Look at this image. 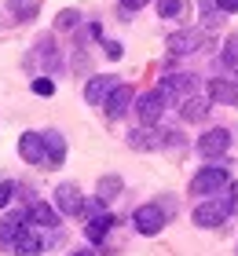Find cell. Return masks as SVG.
<instances>
[{"mask_svg": "<svg viewBox=\"0 0 238 256\" xmlns=\"http://www.w3.org/2000/svg\"><path fill=\"white\" fill-rule=\"evenodd\" d=\"M55 205H59V212H66V216H77L81 208H85V202H81V190L74 187V183H63V187L55 190Z\"/></svg>", "mask_w": 238, "mask_h": 256, "instance_id": "cell-9", "label": "cell"}, {"mask_svg": "<svg viewBox=\"0 0 238 256\" xmlns=\"http://www.w3.org/2000/svg\"><path fill=\"white\" fill-rule=\"evenodd\" d=\"M132 224L139 234H158V230L165 227V212H161V205H139L136 212H132Z\"/></svg>", "mask_w": 238, "mask_h": 256, "instance_id": "cell-4", "label": "cell"}, {"mask_svg": "<svg viewBox=\"0 0 238 256\" xmlns=\"http://www.w3.org/2000/svg\"><path fill=\"white\" fill-rule=\"evenodd\" d=\"M19 154H22V161H30V165H44V136L26 132L19 139Z\"/></svg>", "mask_w": 238, "mask_h": 256, "instance_id": "cell-7", "label": "cell"}, {"mask_svg": "<svg viewBox=\"0 0 238 256\" xmlns=\"http://www.w3.org/2000/svg\"><path fill=\"white\" fill-rule=\"evenodd\" d=\"M220 8H223V11H231V15H234V11H238V0H220Z\"/></svg>", "mask_w": 238, "mask_h": 256, "instance_id": "cell-29", "label": "cell"}, {"mask_svg": "<svg viewBox=\"0 0 238 256\" xmlns=\"http://www.w3.org/2000/svg\"><path fill=\"white\" fill-rule=\"evenodd\" d=\"M74 22H77V11H63V15L55 18V26H59V30H70Z\"/></svg>", "mask_w": 238, "mask_h": 256, "instance_id": "cell-24", "label": "cell"}, {"mask_svg": "<svg viewBox=\"0 0 238 256\" xmlns=\"http://www.w3.org/2000/svg\"><path fill=\"white\" fill-rule=\"evenodd\" d=\"M110 88H114V80H110V77H92V80H88V88H85V99L92 102V106H99Z\"/></svg>", "mask_w": 238, "mask_h": 256, "instance_id": "cell-12", "label": "cell"}, {"mask_svg": "<svg viewBox=\"0 0 238 256\" xmlns=\"http://www.w3.org/2000/svg\"><path fill=\"white\" fill-rule=\"evenodd\" d=\"M132 99H136V92H132V84H114L110 92H106V118L110 121H117V118H125L128 114V106H132Z\"/></svg>", "mask_w": 238, "mask_h": 256, "instance_id": "cell-2", "label": "cell"}, {"mask_svg": "<svg viewBox=\"0 0 238 256\" xmlns=\"http://www.w3.org/2000/svg\"><path fill=\"white\" fill-rule=\"evenodd\" d=\"M74 256H92V252H74Z\"/></svg>", "mask_w": 238, "mask_h": 256, "instance_id": "cell-30", "label": "cell"}, {"mask_svg": "<svg viewBox=\"0 0 238 256\" xmlns=\"http://www.w3.org/2000/svg\"><path fill=\"white\" fill-rule=\"evenodd\" d=\"M8 4H11V11H15V15H19L22 22L37 15V0H8Z\"/></svg>", "mask_w": 238, "mask_h": 256, "instance_id": "cell-21", "label": "cell"}, {"mask_svg": "<svg viewBox=\"0 0 238 256\" xmlns=\"http://www.w3.org/2000/svg\"><path fill=\"white\" fill-rule=\"evenodd\" d=\"M169 136L172 132H154V128L147 124V128H139V132L128 136V146L132 150H161L165 143H169Z\"/></svg>", "mask_w": 238, "mask_h": 256, "instance_id": "cell-6", "label": "cell"}, {"mask_svg": "<svg viewBox=\"0 0 238 256\" xmlns=\"http://www.w3.org/2000/svg\"><path fill=\"white\" fill-rule=\"evenodd\" d=\"M220 62L227 66V70H238V37H231L227 44H223V52H220Z\"/></svg>", "mask_w": 238, "mask_h": 256, "instance_id": "cell-20", "label": "cell"}, {"mask_svg": "<svg viewBox=\"0 0 238 256\" xmlns=\"http://www.w3.org/2000/svg\"><path fill=\"white\" fill-rule=\"evenodd\" d=\"M106 55H110V59H121V44L110 40V44H106Z\"/></svg>", "mask_w": 238, "mask_h": 256, "instance_id": "cell-28", "label": "cell"}, {"mask_svg": "<svg viewBox=\"0 0 238 256\" xmlns=\"http://www.w3.org/2000/svg\"><path fill=\"white\" fill-rule=\"evenodd\" d=\"M209 96L216 102H234V106H238V84H234V80H212Z\"/></svg>", "mask_w": 238, "mask_h": 256, "instance_id": "cell-14", "label": "cell"}, {"mask_svg": "<svg viewBox=\"0 0 238 256\" xmlns=\"http://www.w3.org/2000/svg\"><path fill=\"white\" fill-rule=\"evenodd\" d=\"M223 205H227V212H238V183H231V198Z\"/></svg>", "mask_w": 238, "mask_h": 256, "instance_id": "cell-26", "label": "cell"}, {"mask_svg": "<svg viewBox=\"0 0 238 256\" xmlns=\"http://www.w3.org/2000/svg\"><path fill=\"white\" fill-rule=\"evenodd\" d=\"M33 92H37V96H55V80L37 77V80H33Z\"/></svg>", "mask_w": 238, "mask_h": 256, "instance_id": "cell-23", "label": "cell"}, {"mask_svg": "<svg viewBox=\"0 0 238 256\" xmlns=\"http://www.w3.org/2000/svg\"><path fill=\"white\" fill-rule=\"evenodd\" d=\"M110 227H114L110 212H106V216H92V224L85 227V234H88V242H103L106 234H110Z\"/></svg>", "mask_w": 238, "mask_h": 256, "instance_id": "cell-15", "label": "cell"}, {"mask_svg": "<svg viewBox=\"0 0 238 256\" xmlns=\"http://www.w3.org/2000/svg\"><path fill=\"white\" fill-rule=\"evenodd\" d=\"M150 0H121V8H128V11H139V8H147Z\"/></svg>", "mask_w": 238, "mask_h": 256, "instance_id": "cell-27", "label": "cell"}, {"mask_svg": "<svg viewBox=\"0 0 238 256\" xmlns=\"http://www.w3.org/2000/svg\"><path fill=\"white\" fill-rule=\"evenodd\" d=\"M22 230H26V220H22V216H8L4 224H0V242H4V246H11Z\"/></svg>", "mask_w": 238, "mask_h": 256, "instance_id": "cell-17", "label": "cell"}, {"mask_svg": "<svg viewBox=\"0 0 238 256\" xmlns=\"http://www.w3.org/2000/svg\"><path fill=\"white\" fill-rule=\"evenodd\" d=\"M227 187V165H205L190 180V194H216Z\"/></svg>", "mask_w": 238, "mask_h": 256, "instance_id": "cell-1", "label": "cell"}, {"mask_svg": "<svg viewBox=\"0 0 238 256\" xmlns=\"http://www.w3.org/2000/svg\"><path fill=\"white\" fill-rule=\"evenodd\" d=\"M198 44H201V37H198V33L183 30V33H172V37L165 40V48H169L172 55H187V52H198Z\"/></svg>", "mask_w": 238, "mask_h": 256, "instance_id": "cell-11", "label": "cell"}, {"mask_svg": "<svg viewBox=\"0 0 238 256\" xmlns=\"http://www.w3.org/2000/svg\"><path fill=\"white\" fill-rule=\"evenodd\" d=\"M11 194H15V183H0V208L11 202Z\"/></svg>", "mask_w": 238, "mask_h": 256, "instance_id": "cell-25", "label": "cell"}, {"mask_svg": "<svg viewBox=\"0 0 238 256\" xmlns=\"http://www.w3.org/2000/svg\"><path fill=\"white\" fill-rule=\"evenodd\" d=\"M11 249H15L19 256H41V238L30 234V230H22V234L11 242Z\"/></svg>", "mask_w": 238, "mask_h": 256, "instance_id": "cell-16", "label": "cell"}, {"mask_svg": "<svg viewBox=\"0 0 238 256\" xmlns=\"http://www.w3.org/2000/svg\"><path fill=\"white\" fill-rule=\"evenodd\" d=\"M223 216H227V205L223 202H205L194 208V227H220Z\"/></svg>", "mask_w": 238, "mask_h": 256, "instance_id": "cell-8", "label": "cell"}, {"mask_svg": "<svg viewBox=\"0 0 238 256\" xmlns=\"http://www.w3.org/2000/svg\"><path fill=\"white\" fill-rule=\"evenodd\" d=\"M30 220H33V224H41V227H55L59 224V212L48 202H33L30 205Z\"/></svg>", "mask_w": 238, "mask_h": 256, "instance_id": "cell-13", "label": "cell"}, {"mask_svg": "<svg viewBox=\"0 0 238 256\" xmlns=\"http://www.w3.org/2000/svg\"><path fill=\"white\" fill-rule=\"evenodd\" d=\"M63 158H66L63 136H59V132H48V136H44V168H59V165H63Z\"/></svg>", "mask_w": 238, "mask_h": 256, "instance_id": "cell-10", "label": "cell"}, {"mask_svg": "<svg viewBox=\"0 0 238 256\" xmlns=\"http://www.w3.org/2000/svg\"><path fill=\"white\" fill-rule=\"evenodd\" d=\"M180 114H183V121H201V118L209 114V106L194 96V99H183V110H180Z\"/></svg>", "mask_w": 238, "mask_h": 256, "instance_id": "cell-19", "label": "cell"}, {"mask_svg": "<svg viewBox=\"0 0 238 256\" xmlns=\"http://www.w3.org/2000/svg\"><path fill=\"white\" fill-rule=\"evenodd\" d=\"M165 92L158 88V92H147V96H143L139 102H136V114H139V121L143 124H158V118L165 114Z\"/></svg>", "mask_w": 238, "mask_h": 256, "instance_id": "cell-5", "label": "cell"}, {"mask_svg": "<svg viewBox=\"0 0 238 256\" xmlns=\"http://www.w3.org/2000/svg\"><path fill=\"white\" fill-rule=\"evenodd\" d=\"M231 150V132L227 128H212V132H205L198 139V154L201 158H223Z\"/></svg>", "mask_w": 238, "mask_h": 256, "instance_id": "cell-3", "label": "cell"}, {"mask_svg": "<svg viewBox=\"0 0 238 256\" xmlns=\"http://www.w3.org/2000/svg\"><path fill=\"white\" fill-rule=\"evenodd\" d=\"M158 15L161 18H176L180 15V0H158Z\"/></svg>", "mask_w": 238, "mask_h": 256, "instance_id": "cell-22", "label": "cell"}, {"mask_svg": "<svg viewBox=\"0 0 238 256\" xmlns=\"http://www.w3.org/2000/svg\"><path fill=\"white\" fill-rule=\"evenodd\" d=\"M121 187H125L121 176H103V180H99V202H103V205L114 202V198L121 194Z\"/></svg>", "mask_w": 238, "mask_h": 256, "instance_id": "cell-18", "label": "cell"}]
</instances>
